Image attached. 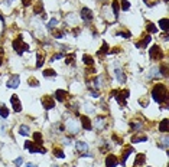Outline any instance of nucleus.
Wrapping results in <instances>:
<instances>
[{
    "instance_id": "nucleus-1",
    "label": "nucleus",
    "mask_w": 169,
    "mask_h": 167,
    "mask_svg": "<svg viewBox=\"0 0 169 167\" xmlns=\"http://www.w3.org/2000/svg\"><path fill=\"white\" fill-rule=\"evenodd\" d=\"M152 97L156 102L162 104V102H166L168 101V90L163 84H156L152 90Z\"/></svg>"
},
{
    "instance_id": "nucleus-2",
    "label": "nucleus",
    "mask_w": 169,
    "mask_h": 167,
    "mask_svg": "<svg viewBox=\"0 0 169 167\" xmlns=\"http://www.w3.org/2000/svg\"><path fill=\"white\" fill-rule=\"evenodd\" d=\"M12 45H13V49H15L19 55H22L25 51H29V45L23 42V38H22V36H19L18 39H15Z\"/></svg>"
},
{
    "instance_id": "nucleus-3",
    "label": "nucleus",
    "mask_w": 169,
    "mask_h": 167,
    "mask_svg": "<svg viewBox=\"0 0 169 167\" xmlns=\"http://www.w3.org/2000/svg\"><path fill=\"white\" fill-rule=\"evenodd\" d=\"M149 56H150V59H152V61H160V59L163 58V52H162V49H160L157 45H155V46H152V48H150V51H149Z\"/></svg>"
},
{
    "instance_id": "nucleus-4",
    "label": "nucleus",
    "mask_w": 169,
    "mask_h": 167,
    "mask_svg": "<svg viewBox=\"0 0 169 167\" xmlns=\"http://www.w3.org/2000/svg\"><path fill=\"white\" fill-rule=\"evenodd\" d=\"M25 147H26L31 153H45V148H43L41 144L35 143V141H26V143H25Z\"/></svg>"
},
{
    "instance_id": "nucleus-5",
    "label": "nucleus",
    "mask_w": 169,
    "mask_h": 167,
    "mask_svg": "<svg viewBox=\"0 0 169 167\" xmlns=\"http://www.w3.org/2000/svg\"><path fill=\"white\" fill-rule=\"evenodd\" d=\"M42 105L45 110H52L55 107V100L51 95H45V97H42Z\"/></svg>"
},
{
    "instance_id": "nucleus-6",
    "label": "nucleus",
    "mask_w": 169,
    "mask_h": 167,
    "mask_svg": "<svg viewBox=\"0 0 169 167\" xmlns=\"http://www.w3.org/2000/svg\"><path fill=\"white\" fill-rule=\"evenodd\" d=\"M129 97V90H124V91H117L116 92V95H114V98L119 101V104H126V98Z\"/></svg>"
},
{
    "instance_id": "nucleus-7",
    "label": "nucleus",
    "mask_w": 169,
    "mask_h": 167,
    "mask_svg": "<svg viewBox=\"0 0 169 167\" xmlns=\"http://www.w3.org/2000/svg\"><path fill=\"white\" fill-rule=\"evenodd\" d=\"M19 84H20V76L19 75H12L7 79V87L9 88H18Z\"/></svg>"
},
{
    "instance_id": "nucleus-8",
    "label": "nucleus",
    "mask_w": 169,
    "mask_h": 167,
    "mask_svg": "<svg viewBox=\"0 0 169 167\" xmlns=\"http://www.w3.org/2000/svg\"><path fill=\"white\" fill-rule=\"evenodd\" d=\"M10 102H12V107H13V110H15L16 112L22 111V102H20V100H19V97H18L16 94H15V95H12Z\"/></svg>"
},
{
    "instance_id": "nucleus-9",
    "label": "nucleus",
    "mask_w": 169,
    "mask_h": 167,
    "mask_svg": "<svg viewBox=\"0 0 169 167\" xmlns=\"http://www.w3.org/2000/svg\"><path fill=\"white\" fill-rule=\"evenodd\" d=\"M133 153V147L132 145H127V147H124L123 148V151H121V164H124L126 161H127V158H129V156Z\"/></svg>"
},
{
    "instance_id": "nucleus-10",
    "label": "nucleus",
    "mask_w": 169,
    "mask_h": 167,
    "mask_svg": "<svg viewBox=\"0 0 169 167\" xmlns=\"http://www.w3.org/2000/svg\"><path fill=\"white\" fill-rule=\"evenodd\" d=\"M119 164V160L114 154H109L106 158V167H116Z\"/></svg>"
},
{
    "instance_id": "nucleus-11",
    "label": "nucleus",
    "mask_w": 169,
    "mask_h": 167,
    "mask_svg": "<svg viewBox=\"0 0 169 167\" xmlns=\"http://www.w3.org/2000/svg\"><path fill=\"white\" fill-rule=\"evenodd\" d=\"M81 18H82V20H91L93 19V12L88 9V7H82L81 9Z\"/></svg>"
},
{
    "instance_id": "nucleus-12",
    "label": "nucleus",
    "mask_w": 169,
    "mask_h": 167,
    "mask_svg": "<svg viewBox=\"0 0 169 167\" xmlns=\"http://www.w3.org/2000/svg\"><path fill=\"white\" fill-rule=\"evenodd\" d=\"M55 98H56L58 101L64 102V101L68 98V92H67L65 90H56V91H55Z\"/></svg>"
},
{
    "instance_id": "nucleus-13",
    "label": "nucleus",
    "mask_w": 169,
    "mask_h": 167,
    "mask_svg": "<svg viewBox=\"0 0 169 167\" xmlns=\"http://www.w3.org/2000/svg\"><path fill=\"white\" fill-rule=\"evenodd\" d=\"M81 124H82V128L84 130H87V131H90L91 130V121H90V118L87 117V115H82L81 117Z\"/></svg>"
},
{
    "instance_id": "nucleus-14",
    "label": "nucleus",
    "mask_w": 169,
    "mask_h": 167,
    "mask_svg": "<svg viewBox=\"0 0 169 167\" xmlns=\"http://www.w3.org/2000/svg\"><path fill=\"white\" fill-rule=\"evenodd\" d=\"M150 40H152V38L147 35V36H145L142 40H139V42H136V48H146L147 46V43H150Z\"/></svg>"
},
{
    "instance_id": "nucleus-15",
    "label": "nucleus",
    "mask_w": 169,
    "mask_h": 167,
    "mask_svg": "<svg viewBox=\"0 0 169 167\" xmlns=\"http://www.w3.org/2000/svg\"><path fill=\"white\" fill-rule=\"evenodd\" d=\"M145 161H146V154H145V153H139V154H136L134 166H142V164H145Z\"/></svg>"
},
{
    "instance_id": "nucleus-16",
    "label": "nucleus",
    "mask_w": 169,
    "mask_h": 167,
    "mask_svg": "<svg viewBox=\"0 0 169 167\" xmlns=\"http://www.w3.org/2000/svg\"><path fill=\"white\" fill-rule=\"evenodd\" d=\"M77 150L78 153H87L88 151V144L87 143H84V141H77Z\"/></svg>"
},
{
    "instance_id": "nucleus-17",
    "label": "nucleus",
    "mask_w": 169,
    "mask_h": 167,
    "mask_svg": "<svg viewBox=\"0 0 169 167\" xmlns=\"http://www.w3.org/2000/svg\"><path fill=\"white\" fill-rule=\"evenodd\" d=\"M114 75H116V78H117V81L120 84H124L126 82V75H124V72L121 69H116L114 71Z\"/></svg>"
},
{
    "instance_id": "nucleus-18",
    "label": "nucleus",
    "mask_w": 169,
    "mask_h": 167,
    "mask_svg": "<svg viewBox=\"0 0 169 167\" xmlns=\"http://www.w3.org/2000/svg\"><path fill=\"white\" fill-rule=\"evenodd\" d=\"M78 127H79V125H78L77 121H68V123H67V130H69L72 134L78 131Z\"/></svg>"
},
{
    "instance_id": "nucleus-19",
    "label": "nucleus",
    "mask_w": 169,
    "mask_h": 167,
    "mask_svg": "<svg viewBox=\"0 0 169 167\" xmlns=\"http://www.w3.org/2000/svg\"><path fill=\"white\" fill-rule=\"evenodd\" d=\"M143 141H147V137L145 134H136L132 138V143H143Z\"/></svg>"
},
{
    "instance_id": "nucleus-20",
    "label": "nucleus",
    "mask_w": 169,
    "mask_h": 167,
    "mask_svg": "<svg viewBox=\"0 0 169 167\" xmlns=\"http://www.w3.org/2000/svg\"><path fill=\"white\" fill-rule=\"evenodd\" d=\"M159 72H160V71H159V68H156V66H155V68H152V69L149 71V73H147V78H149V79H152V78H157V76L160 75Z\"/></svg>"
},
{
    "instance_id": "nucleus-21",
    "label": "nucleus",
    "mask_w": 169,
    "mask_h": 167,
    "mask_svg": "<svg viewBox=\"0 0 169 167\" xmlns=\"http://www.w3.org/2000/svg\"><path fill=\"white\" fill-rule=\"evenodd\" d=\"M159 131H162V133H166L168 131V118H163L162 120V123L159 124Z\"/></svg>"
},
{
    "instance_id": "nucleus-22",
    "label": "nucleus",
    "mask_w": 169,
    "mask_h": 167,
    "mask_svg": "<svg viewBox=\"0 0 169 167\" xmlns=\"http://www.w3.org/2000/svg\"><path fill=\"white\" fill-rule=\"evenodd\" d=\"M111 10L114 12V19L119 16V10H120V7H119V2L117 0H114L113 2V5H111Z\"/></svg>"
},
{
    "instance_id": "nucleus-23",
    "label": "nucleus",
    "mask_w": 169,
    "mask_h": 167,
    "mask_svg": "<svg viewBox=\"0 0 169 167\" xmlns=\"http://www.w3.org/2000/svg\"><path fill=\"white\" fill-rule=\"evenodd\" d=\"M0 117L2 118H7L9 117V110L5 105H0Z\"/></svg>"
},
{
    "instance_id": "nucleus-24",
    "label": "nucleus",
    "mask_w": 169,
    "mask_h": 167,
    "mask_svg": "<svg viewBox=\"0 0 169 167\" xmlns=\"http://www.w3.org/2000/svg\"><path fill=\"white\" fill-rule=\"evenodd\" d=\"M42 12H43V3H38L33 7V13L35 15H42Z\"/></svg>"
},
{
    "instance_id": "nucleus-25",
    "label": "nucleus",
    "mask_w": 169,
    "mask_h": 167,
    "mask_svg": "<svg viewBox=\"0 0 169 167\" xmlns=\"http://www.w3.org/2000/svg\"><path fill=\"white\" fill-rule=\"evenodd\" d=\"M168 25H169V20H168V19H160V20H159V26H160V29H163L165 32H168Z\"/></svg>"
},
{
    "instance_id": "nucleus-26",
    "label": "nucleus",
    "mask_w": 169,
    "mask_h": 167,
    "mask_svg": "<svg viewBox=\"0 0 169 167\" xmlns=\"http://www.w3.org/2000/svg\"><path fill=\"white\" fill-rule=\"evenodd\" d=\"M82 61H84V63H86V65H90V66H93V63H94V61H93V58L90 55H84L82 56Z\"/></svg>"
},
{
    "instance_id": "nucleus-27",
    "label": "nucleus",
    "mask_w": 169,
    "mask_h": 167,
    "mask_svg": "<svg viewBox=\"0 0 169 167\" xmlns=\"http://www.w3.org/2000/svg\"><path fill=\"white\" fill-rule=\"evenodd\" d=\"M29 127L28 125H20L19 127V134H22V135H29Z\"/></svg>"
},
{
    "instance_id": "nucleus-28",
    "label": "nucleus",
    "mask_w": 169,
    "mask_h": 167,
    "mask_svg": "<svg viewBox=\"0 0 169 167\" xmlns=\"http://www.w3.org/2000/svg\"><path fill=\"white\" fill-rule=\"evenodd\" d=\"M54 156H55V157H58V158H65L64 151H62L61 148H55V147H54Z\"/></svg>"
},
{
    "instance_id": "nucleus-29",
    "label": "nucleus",
    "mask_w": 169,
    "mask_h": 167,
    "mask_svg": "<svg viewBox=\"0 0 169 167\" xmlns=\"http://www.w3.org/2000/svg\"><path fill=\"white\" fill-rule=\"evenodd\" d=\"M43 55H42V52H38V62H36V68H42V65H43Z\"/></svg>"
},
{
    "instance_id": "nucleus-30",
    "label": "nucleus",
    "mask_w": 169,
    "mask_h": 167,
    "mask_svg": "<svg viewBox=\"0 0 169 167\" xmlns=\"http://www.w3.org/2000/svg\"><path fill=\"white\" fill-rule=\"evenodd\" d=\"M104 125H106L104 118H103V117H98V118H97V128H98V130H103Z\"/></svg>"
},
{
    "instance_id": "nucleus-31",
    "label": "nucleus",
    "mask_w": 169,
    "mask_h": 167,
    "mask_svg": "<svg viewBox=\"0 0 169 167\" xmlns=\"http://www.w3.org/2000/svg\"><path fill=\"white\" fill-rule=\"evenodd\" d=\"M146 29H147V30H149L150 33H156V32H157V28H156V26H155L153 23H150V22H149V23L146 25Z\"/></svg>"
},
{
    "instance_id": "nucleus-32",
    "label": "nucleus",
    "mask_w": 169,
    "mask_h": 167,
    "mask_svg": "<svg viewBox=\"0 0 169 167\" xmlns=\"http://www.w3.org/2000/svg\"><path fill=\"white\" fill-rule=\"evenodd\" d=\"M42 73H43V76H48V78H51V76H55V75H56V72H55L54 69H46V71H43Z\"/></svg>"
},
{
    "instance_id": "nucleus-33",
    "label": "nucleus",
    "mask_w": 169,
    "mask_h": 167,
    "mask_svg": "<svg viewBox=\"0 0 169 167\" xmlns=\"http://www.w3.org/2000/svg\"><path fill=\"white\" fill-rule=\"evenodd\" d=\"M33 138H35V143L42 144V134H41V133H35V134H33Z\"/></svg>"
},
{
    "instance_id": "nucleus-34",
    "label": "nucleus",
    "mask_w": 169,
    "mask_h": 167,
    "mask_svg": "<svg viewBox=\"0 0 169 167\" xmlns=\"http://www.w3.org/2000/svg\"><path fill=\"white\" fill-rule=\"evenodd\" d=\"M106 52H109V45L104 42V43H103V49H101V51H98V55L101 56V55H104Z\"/></svg>"
},
{
    "instance_id": "nucleus-35",
    "label": "nucleus",
    "mask_w": 169,
    "mask_h": 167,
    "mask_svg": "<svg viewBox=\"0 0 169 167\" xmlns=\"http://www.w3.org/2000/svg\"><path fill=\"white\" fill-rule=\"evenodd\" d=\"M130 128H132L133 131L140 130V128H142V124H140V123H132V124H130Z\"/></svg>"
},
{
    "instance_id": "nucleus-36",
    "label": "nucleus",
    "mask_w": 169,
    "mask_h": 167,
    "mask_svg": "<svg viewBox=\"0 0 169 167\" xmlns=\"http://www.w3.org/2000/svg\"><path fill=\"white\" fill-rule=\"evenodd\" d=\"M74 59H75V55H74V53H71L69 56H65V63H72V62H74Z\"/></svg>"
},
{
    "instance_id": "nucleus-37",
    "label": "nucleus",
    "mask_w": 169,
    "mask_h": 167,
    "mask_svg": "<svg viewBox=\"0 0 169 167\" xmlns=\"http://www.w3.org/2000/svg\"><path fill=\"white\" fill-rule=\"evenodd\" d=\"M159 71H162V75H163V76H166V75H168V66H166V63H162Z\"/></svg>"
},
{
    "instance_id": "nucleus-38",
    "label": "nucleus",
    "mask_w": 169,
    "mask_h": 167,
    "mask_svg": "<svg viewBox=\"0 0 169 167\" xmlns=\"http://www.w3.org/2000/svg\"><path fill=\"white\" fill-rule=\"evenodd\" d=\"M121 9L123 10H129L130 9V3L127 2V0H123V2H121Z\"/></svg>"
},
{
    "instance_id": "nucleus-39",
    "label": "nucleus",
    "mask_w": 169,
    "mask_h": 167,
    "mask_svg": "<svg viewBox=\"0 0 169 167\" xmlns=\"http://www.w3.org/2000/svg\"><path fill=\"white\" fill-rule=\"evenodd\" d=\"M28 82H29V85H31V87H38V85H39V82H38L35 78H29V81H28Z\"/></svg>"
},
{
    "instance_id": "nucleus-40",
    "label": "nucleus",
    "mask_w": 169,
    "mask_h": 167,
    "mask_svg": "<svg viewBox=\"0 0 169 167\" xmlns=\"http://www.w3.org/2000/svg\"><path fill=\"white\" fill-rule=\"evenodd\" d=\"M56 25H58V20H56V19H52V20L48 23V28H49V29H54Z\"/></svg>"
},
{
    "instance_id": "nucleus-41",
    "label": "nucleus",
    "mask_w": 169,
    "mask_h": 167,
    "mask_svg": "<svg viewBox=\"0 0 169 167\" xmlns=\"http://www.w3.org/2000/svg\"><path fill=\"white\" fill-rule=\"evenodd\" d=\"M22 164H23V158H22V157H19V158L15 160V166H16V167H20Z\"/></svg>"
},
{
    "instance_id": "nucleus-42",
    "label": "nucleus",
    "mask_w": 169,
    "mask_h": 167,
    "mask_svg": "<svg viewBox=\"0 0 169 167\" xmlns=\"http://www.w3.org/2000/svg\"><path fill=\"white\" fill-rule=\"evenodd\" d=\"M156 2H157V0H145V3H146L147 6H155Z\"/></svg>"
},
{
    "instance_id": "nucleus-43",
    "label": "nucleus",
    "mask_w": 169,
    "mask_h": 167,
    "mask_svg": "<svg viewBox=\"0 0 169 167\" xmlns=\"http://www.w3.org/2000/svg\"><path fill=\"white\" fill-rule=\"evenodd\" d=\"M54 36L59 39V38H62V36H64V32H61V30H56V32H54Z\"/></svg>"
},
{
    "instance_id": "nucleus-44",
    "label": "nucleus",
    "mask_w": 169,
    "mask_h": 167,
    "mask_svg": "<svg viewBox=\"0 0 169 167\" xmlns=\"http://www.w3.org/2000/svg\"><path fill=\"white\" fill-rule=\"evenodd\" d=\"M139 102H140V104H142L143 107H147V105H149V100H146V98H142V100H140Z\"/></svg>"
},
{
    "instance_id": "nucleus-45",
    "label": "nucleus",
    "mask_w": 169,
    "mask_h": 167,
    "mask_svg": "<svg viewBox=\"0 0 169 167\" xmlns=\"http://www.w3.org/2000/svg\"><path fill=\"white\" fill-rule=\"evenodd\" d=\"M6 127H7V125H6L5 123H2V121H0V133H2V134L5 133V130H6Z\"/></svg>"
},
{
    "instance_id": "nucleus-46",
    "label": "nucleus",
    "mask_w": 169,
    "mask_h": 167,
    "mask_svg": "<svg viewBox=\"0 0 169 167\" xmlns=\"http://www.w3.org/2000/svg\"><path fill=\"white\" fill-rule=\"evenodd\" d=\"M22 3H23V6H25V7H28V6H31V5H32V0H22Z\"/></svg>"
},
{
    "instance_id": "nucleus-47",
    "label": "nucleus",
    "mask_w": 169,
    "mask_h": 167,
    "mask_svg": "<svg viewBox=\"0 0 169 167\" xmlns=\"http://www.w3.org/2000/svg\"><path fill=\"white\" fill-rule=\"evenodd\" d=\"M3 56H5V51L0 49V66H2V63H3Z\"/></svg>"
},
{
    "instance_id": "nucleus-48",
    "label": "nucleus",
    "mask_w": 169,
    "mask_h": 167,
    "mask_svg": "<svg viewBox=\"0 0 169 167\" xmlns=\"http://www.w3.org/2000/svg\"><path fill=\"white\" fill-rule=\"evenodd\" d=\"M59 58H64V53H55V55L52 56V61H55V59H59Z\"/></svg>"
},
{
    "instance_id": "nucleus-49",
    "label": "nucleus",
    "mask_w": 169,
    "mask_h": 167,
    "mask_svg": "<svg viewBox=\"0 0 169 167\" xmlns=\"http://www.w3.org/2000/svg\"><path fill=\"white\" fill-rule=\"evenodd\" d=\"M86 110H87V111H90V112H93V111H94V107H93L91 104H90V105H88V104H86Z\"/></svg>"
},
{
    "instance_id": "nucleus-50",
    "label": "nucleus",
    "mask_w": 169,
    "mask_h": 167,
    "mask_svg": "<svg viewBox=\"0 0 169 167\" xmlns=\"http://www.w3.org/2000/svg\"><path fill=\"white\" fill-rule=\"evenodd\" d=\"M162 145H163L165 148L168 147V137H166V135H165V137H163V140H162Z\"/></svg>"
},
{
    "instance_id": "nucleus-51",
    "label": "nucleus",
    "mask_w": 169,
    "mask_h": 167,
    "mask_svg": "<svg viewBox=\"0 0 169 167\" xmlns=\"http://www.w3.org/2000/svg\"><path fill=\"white\" fill-rule=\"evenodd\" d=\"M25 167H38V166H36V164H33V163H28Z\"/></svg>"
}]
</instances>
